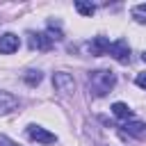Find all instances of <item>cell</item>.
<instances>
[{
	"instance_id": "cell-1",
	"label": "cell",
	"mask_w": 146,
	"mask_h": 146,
	"mask_svg": "<svg viewBox=\"0 0 146 146\" xmlns=\"http://www.w3.org/2000/svg\"><path fill=\"white\" fill-rule=\"evenodd\" d=\"M87 87H89V94L94 98H103L116 87V75L112 71H107V68L89 71L87 73Z\"/></svg>"
},
{
	"instance_id": "cell-2",
	"label": "cell",
	"mask_w": 146,
	"mask_h": 146,
	"mask_svg": "<svg viewBox=\"0 0 146 146\" xmlns=\"http://www.w3.org/2000/svg\"><path fill=\"white\" fill-rule=\"evenodd\" d=\"M52 87L62 94V96H73L75 94V78L66 71H57L52 75Z\"/></svg>"
},
{
	"instance_id": "cell-3",
	"label": "cell",
	"mask_w": 146,
	"mask_h": 146,
	"mask_svg": "<svg viewBox=\"0 0 146 146\" xmlns=\"http://www.w3.org/2000/svg\"><path fill=\"white\" fill-rule=\"evenodd\" d=\"M25 135H27L32 141H36V144H55V141H57V137H55L52 132H48L46 128H41V125H36V123L27 125Z\"/></svg>"
},
{
	"instance_id": "cell-4",
	"label": "cell",
	"mask_w": 146,
	"mask_h": 146,
	"mask_svg": "<svg viewBox=\"0 0 146 146\" xmlns=\"http://www.w3.org/2000/svg\"><path fill=\"white\" fill-rule=\"evenodd\" d=\"M119 64H128L130 62V46L125 39H116L114 43H110V50H107Z\"/></svg>"
},
{
	"instance_id": "cell-5",
	"label": "cell",
	"mask_w": 146,
	"mask_h": 146,
	"mask_svg": "<svg viewBox=\"0 0 146 146\" xmlns=\"http://www.w3.org/2000/svg\"><path fill=\"white\" fill-rule=\"evenodd\" d=\"M27 43H30L32 50H50L55 41H52L46 32H30V34H27Z\"/></svg>"
},
{
	"instance_id": "cell-6",
	"label": "cell",
	"mask_w": 146,
	"mask_h": 146,
	"mask_svg": "<svg viewBox=\"0 0 146 146\" xmlns=\"http://www.w3.org/2000/svg\"><path fill=\"white\" fill-rule=\"evenodd\" d=\"M121 128H123L125 135H130V137H135V139H146V123H144V121L130 119V121H125Z\"/></svg>"
},
{
	"instance_id": "cell-7",
	"label": "cell",
	"mask_w": 146,
	"mask_h": 146,
	"mask_svg": "<svg viewBox=\"0 0 146 146\" xmlns=\"http://www.w3.org/2000/svg\"><path fill=\"white\" fill-rule=\"evenodd\" d=\"M87 50H89L94 57L107 55V50H110V39H107V36H94V39L87 43Z\"/></svg>"
},
{
	"instance_id": "cell-8",
	"label": "cell",
	"mask_w": 146,
	"mask_h": 146,
	"mask_svg": "<svg viewBox=\"0 0 146 146\" xmlns=\"http://www.w3.org/2000/svg\"><path fill=\"white\" fill-rule=\"evenodd\" d=\"M18 46H21V41H18V36H16L14 32H5V34L0 36V52H2V55L16 52Z\"/></svg>"
},
{
	"instance_id": "cell-9",
	"label": "cell",
	"mask_w": 146,
	"mask_h": 146,
	"mask_svg": "<svg viewBox=\"0 0 146 146\" xmlns=\"http://www.w3.org/2000/svg\"><path fill=\"white\" fill-rule=\"evenodd\" d=\"M16 107H18V98H16L14 94H9V91H2V89H0V116H2V114L14 112Z\"/></svg>"
},
{
	"instance_id": "cell-10",
	"label": "cell",
	"mask_w": 146,
	"mask_h": 146,
	"mask_svg": "<svg viewBox=\"0 0 146 146\" xmlns=\"http://www.w3.org/2000/svg\"><path fill=\"white\" fill-rule=\"evenodd\" d=\"M112 114H114L116 119H121L123 123L132 119V110H130L125 103H114V105H112Z\"/></svg>"
},
{
	"instance_id": "cell-11",
	"label": "cell",
	"mask_w": 146,
	"mask_h": 146,
	"mask_svg": "<svg viewBox=\"0 0 146 146\" xmlns=\"http://www.w3.org/2000/svg\"><path fill=\"white\" fill-rule=\"evenodd\" d=\"M75 9H78L82 16H94V14H96V5L84 2V0H75Z\"/></svg>"
},
{
	"instance_id": "cell-12",
	"label": "cell",
	"mask_w": 146,
	"mask_h": 146,
	"mask_svg": "<svg viewBox=\"0 0 146 146\" xmlns=\"http://www.w3.org/2000/svg\"><path fill=\"white\" fill-rule=\"evenodd\" d=\"M130 14H132V18H135L137 23H146V2H141V5H135Z\"/></svg>"
},
{
	"instance_id": "cell-13",
	"label": "cell",
	"mask_w": 146,
	"mask_h": 146,
	"mask_svg": "<svg viewBox=\"0 0 146 146\" xmlns=\"http://www.w3.org/2000/svg\"><path fill=\"white\" fill-rule=\"evenodd\" d=\"M43 80V75H41V71H34V68H30L27 73H25V82L30 84V87H36L39 82Z\"/></svg>"
},
{
	"instance_id": "cell-14",
	"label": "cell",
	"mask_w": 146,
	"mask_h": 146,
	"mask_svg": "<svg viewBox=\"0 0 146 146\" xmlns=\"http://www.w3.org/2000/svg\"><path fill=\"white\" fill-rule=\"evenodd\" d=\"M46 34H48L52 41H62V39H64L62 30H59V27H55V23H48V27H46Z\"/></svg>"
},
{
	"instance_id": "cell-15",
	"label": "cell",
	"mask_w": 146,
	"mask_h": 146,
	"mask_svg": "<svg viewBox=\"0 0 146 146\" xmlns=\"http://www.w3.org/2000/svg\"><path fill=\"white\" fill-rule=\"evenodd\" d=\"M135 84H137V87H141V89H146V71H144V73H137Z\"/></svg>"
},
{
	"instance_id": "cell-16",
	"label": "cell",
	"mask_w": 146,
	"mask_h": 146,
	"mask_svg": "<svg viewBox=\"0 0 146 146\" xmlns=\"http://www.w3.org/2000/svg\"><path fill=\"white\" fill-rule=\"evenodd\" d=\"M0 146H16V144H14L11 139H7L5 135H0Z\"/></svg>"
},
{
	"instance_id": "cell-17",
	"label": "cell",
	"mask_w": 146,
	"mask_h": 146,
	"mask_svg": "<svg viewBox=\"0 0 146 146\" xmlns=\"http://www.w3.org/2000/svg\"><path fill=\"white\" fill-rule=\"evenodd\" d=\"M141 59H144V62H146V50H144V52H141Z\"/></svg>"
}]
</instances>
